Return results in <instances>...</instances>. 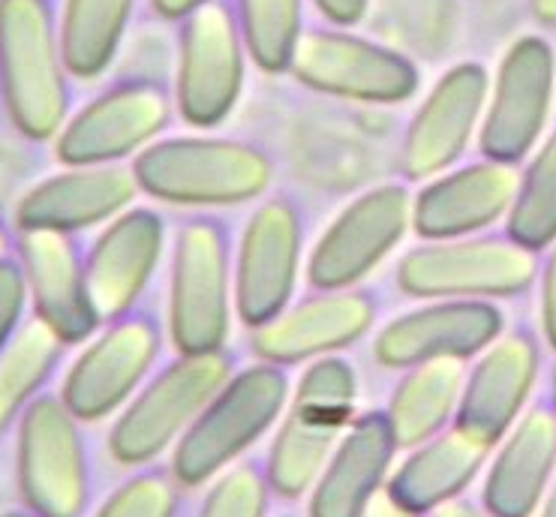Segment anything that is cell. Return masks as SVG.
<instances>
[{
  "mask_svg": "<svg viewBox=\"0 0 556 517\" xmlns=\"http://www.w3.org/2000/svg\"><path fill=\"white\" fill-rule=\"evenodd\" d=\"M70 66L49 0H0V100L30 142L58 139L70 117Z\"/></svg>",
  "mask_w": 556,
  "mask_h": 517,
  "instance_id": "1",
  "label": "cell"
},
{
  "mask_svg": "<svg viewBox=\"0 0 556 517\" xmlns=\"http://www.w3.org/2000/svg\"><path fill=\"white\" fill-rule=\"evenodd\" d=\"M358 374L346 358L328 355L307 364L280 415L265 472L274 496L298 500L319 479L323 466L355 418Z\"/></svg>",
  "mask_w": 556,
  "mask_h": 517,
  "instance_id": "2",
  "label": "cell"
},
{
  "mask_svg": "<svg viewBox=\"0 0 556 517\" xmlns=\"http://www.w3.org/2000/svg\"><path fill=\"white\" fill-rule=\"evenodd\" d=\"M139 190L168 205H244L268 193L274 166L256 144L220 136L156 139L132 160Z\"/></svg>",
  "mask_w": 556,
  "mask_h": 517,
  "instance_id": "3",
  "label": "cell"
},
{
  "mask_svg": "<svg viewBox=\"0 0 556 517\" xmlns=\"http://www.w3.org/2000/svg\"><path fill=\"white\" fill-rule=\"evenodd\" d=\"M289 403L286 367L256 362L235 370L232 379L211 398L190 430L172 452V472L184 488H199L217 479L226 466L271 430Z\"/></svg>",
  "mask_w": 556,
  "mask_h": 517,
  "instance_id": "4",
  "label": "cell"
},
{
  "mask_svg": "<svg viewBox=\"0 0 556 517\" xmlns=\"http://www.w3.org/2000/svg\"><path fill=\"white\" fill-rule=\"evenodd\" d=\"M235 374L226 350L178 355L144 382L109 430V454L124 466H148L190 430L199 413Z\"/></svg>",
  "mask_w": 556,
  "mask_h": 517,
  "instance_id": "5",
  "label": "cell"
},
{
  "mask_svg": "<svg viewBox=\"0 0 556 517\" xmlns=\"http://www.w3.org/2000/svg\"><path fill=\"white\" fill-rule=\"evenodd\" d=\"M235 304V262L226 226L190 217L178 226L168 280V337L178 355L226 350Z\"/></svg>",
  "mask_w": 556,
  "mask_h": 517,
  "instance_id": "6",
  "label": "cell"
},
{
  "mask_svg": "<svg viewBox=\"0 0 556 517\" xmlns=\"http://www.w3.org/2000/svg\"><path fill=\"white\" fill-rule=\"evenodd\" d=\"M397 286L413 298H515L539 277V253L508 235H466L413 247L397 262Z\"/></svg>",
  "mask_w": 556,
  "mask_h": 517,
  "instance_id": "7",
  "label": "cell"
},
{
  "mask_svg": "<svg viewBox=\"0 0 556 517\" xmlns=\"http://www.w3.org/2000/svg\"><path fill=\"white\" fill-rule=\"evenodd\" d=\"M78 418L61 394H39L18 418L15 476L25 508L39 517H81L91 500V457Z\"/></svg>",
  "mask_w": 556,
  "mask_h": 517,
  "instance_id": "8",
  "label": "cell"
},
{
  "mask_svg": "<svg viewBox=\"0 0 556 517\" xmlns=\"http://www.w3.org/2000/svg\"><path fill=\"white\" fill-rule=\"evenodd\" d=\"M247 58L229 0H211L181 18L175 109L190 127L211 129L232 115L244 88Z\"/></svg>",
  "mask_w": 556,
  "mask_h": 517,
  "instance_id": "9",
  "label": "cell"
},
{
  "mask_svg": "<svg viewBox=\"0 0 556 517\" xmlns=\"http://www.w3.org/2000/svg\"><path fill=\"white\" fill-rule=\"evenodd\" d=\"M289 76L311 91L352 103L394 105L418 91V70L406 54L346 27L304 30Z\"/></svg>",
  "mask_w": 556,
  "mask_h": 517,
  "instance_id": "10",
  "label": "cell"
},
{
  "mask_svg": "<svg viewBox=\"0 0 556 517\" xmlns=\"http://www.w3.org/2000/svg\"><path fill=\"white\" fill-rule=\"evenodd\" d=\"M556 93V54L535 34L518 37L500 58L481 117V154L518 166L532 154L551 117Z\"/></svg>",
  "mask_w": 556,
  "mask_h": 517,
  "instance_id": "11",
  "label": "cell"
},
{
  "mask_svg": "<svg viewBox=\"0 0 556 517\" xmlns=\"http://www.w3.org/2000/svg\"><path fill=\"white\" fill-rule=\"evenodd\" d=\"M168 121L172 97L163 85L148 78L117 81L66 117L54 154L64 166H112L156 142Z\"/></svg>",
  "mask_w": 556,
  "mask_h": 517,
  "instance_id": "12",
  "label": "cell"
},
{
  "mask_svg": "<svg viewBox=\"0 0 556 517\" xmlns=\"http://www.w3.org/2000/svg\"><path fill=\"white\" fill-rule=\"evenodd\" d=\"M163 350L160 325L144 313H127L105 323L103 331L78 352L66 370L61 398L81 418L100 421L124 409L130 398L148 382Z\"/></svg>",
  "mask_w": 556,
  "mask_h": 517,
  "instance_id": "13",
  "label": "cell"
},
{
  "mask_svg": "<svg viewBox=\"0 0 556 517\" xmlns=\"http://www.w3.org/2000/svg\"><path fill=\"white\" fill-rule=\"evenodd\" d=\"M413 226V196L403 184H379L337 214L307 258L313 289H352L374 272Z\"/></svg>",
  "mask_w": 556,
  "mask_h": 517,
  "instance_id": "14",
  "label": "cell"
},
{
  "mask_svg": "<svg viewBox=\"0 0 556 517\" xmlns=\"http://www.w3.org/2000/svg\"><path fill=\"white\" fill-rule=\"evenodd\" d=\"M304 250V226L298 207L274 196L262 202L247 229L235 256V311L253 331L292 301Z\"/></svg>",
  "mask_w": 556,
  "mask_h": 517,
  "instance_id": "15",
  "label": "cell"
},
{
  "mask_svg": "<svg viewBox=\"0 0 556 517\" xmlns=\"http://www.w3.org/2000/svg\"><path fill=\"white\" fill-rule=\"evenodd\" d=\"M376 313V298L364 289H316L253 328L250 350L260 362L280 367L328 358L358 343L374 328Z\"/></svg>",
  "mask_w": 556,
  "mask_h": 517,
  "instance_id": "16",
  "label": "cell"
},
{
  "mask_svg": "<svg viewBox=\"0 0 556 517\" xmlns=\"http://www.w3.org/2000/svg\"><path fill=\"white\" fill-rule=\"evenodd\" d=\"M491 91L488 70L464 61L445 70L406 127L401 168L406 181H427L454 166L481 129Z\"/></svg>",
  "mask_w": 556,
  "mask_h": 517,
  "instance_id": "17",
  "label": "cell"
},
{
  "mask_svg": "<svg viewBox=\"0 0 556 517\" xmlns=\"http://www.w3.org/2000/svg\"><path fill=\"white\" fill-rule=\"evenodd\" d=\"M505 331V316L493 301L437 298L425 307L391 319L374 340L376 362L391 370L440 358H476Z\"/></svg>",
  "mask_w": 556,
  "mask_h": 517,
  "instance_id": "18",
  "label": "cell"
},
{
  "mask_svg": "<svg viewBox=\"0 0 556 517\" xmlns=\"http://www.w3.org/2000/svg\"><path fill=\"white\" fill-rule=\"evenodd\" d=\"M15 253L34 316L49 325L66 346L91 340L103 323L93 311L85 256L78 253L73 235L18 229Z\"/></svg>",
  "mask_w": 556,
  "mask_h": 517,
  "instance_id": "19",
  "label": "cell"
},
{
  "mask_svg": "<svg viewBox=\"0 0 556 517\" xmlns=\"http://www.w3.org/2000/svg\"><path fill=\"white\" fill-rule=\"evenodd\" d=\"M166 250V223L151 207H127L105 223L85 256L88 292L100 323L136 311Z\"/></svg>",
  "mask_w": 556,
  "mask_h": 517,
  "instance_id": "20",
  "label": "cell"
},
{
  "mask_svg": "<svg viewBox=\"0 0 556 517\" xmlns=\"http://www.w3.org/2000/svg\"><path fill=\"white\" fill-rule=\"evenodd\" d=\"M542 370V350L530 331H503L466 370L454 425L496 449L518 421Z\"/></svg>",
  "mask_w": 556,
  "mask_h": 517,
  "instance_id": "21",
  "label": "cell"
},
{
  "mask_svg": "<svg viewBox=\"0 0 556 517\" xmlns=\"http://www.w3.org/2000/svg\"><path fill=\"white\" fill-rule=\"evenodd\" d=\"M518 168L479 160L430 178L413 199V229L425 241L466 238L508 217L518 193Z\"/></svg>",
  "mask_w": 556,
  "mask_h": 517,
  "instance_id": "22",
  "label": "cell"
},
{
  "mask_svg": "<svg viewBox=\"0 0 556 517\" xmlns=\"http://www.w3.org/2000/svg\"><path fill=\"white\" fill-rule=\"evenodd\" d=\"M142 193L132 168L66 166L34 184L15 205V229H52L76 235L115 220Z\"/></svg>",
  "mask_w": 556,
  "mask_h": 517,
  "instance_id": "23",
  "label": "cell"
},
{
  "mask_svg": "<svg viewBox=\"0 0 556 517\" xmlns=\"http://www.w3.org/2000/svg\"><path fill=\"white\" fill-rule=\"evenodd\" d=\"M397 440L386 409L355 415L311 488V517H364L389 484Z\"/></svg>",
  "mask_w": 556,
  "mask_h": 517,
  "instance_id": "24",
  "label": "cell"
},
{
  "mask_svg": "<svg viewBox=\"0 0 556 517\" xmlns=\"http://www.w3.org/2000/svg\"><path fill=\"white\" fill-rule=\"evenodd\" d=\"M556 472V413L551 401L523 409L496 442L481 503L500 517H532Z\"/></svg>",
  "mask_w": 556,
  "mask_h": 517,
  "instance_id": "25",
  "label": "cell"
},
{
  "mask_svg": "<svg viewBox=\"0 0 556 517\" xmlns=\"http://www.w3.org/2000/svg\"><path fill=\"white\" fill-rule=\"evenodd\" d=\"M491 452L488 442L476 440L464 427H445L442 433L409 449L403 464L389 476L386 493L413 512L430 515L440 505L464 496Z\"/></svg>",
  "mask_w": 556,
  "mask_h": 517,
  "instance_id": "26",
  "label": "cell"
},
{
  "mask_svg": "<svg viewBox=\"0 0 556 517\" xmlns=\"http://www.w3.org/2000/svg\"><path fill=\"white\" fill-rule=\"evenodd\" d=\"M466 370L457 358H440L406 367L389 401V425L397 449H415L454 425Z\"/></svg>",
  "mask_w": 556,
  "mask_h": 517,
  "instance_id": "27",
  "label": "cell"
},
{
  "mask_svg": "<svg viewBox=\"0 0 556 517\" xmlns=\"http://www.w3.org/2000/svg\"><path fill=\"white\" fill-rule=\"evenodd\" d=\"M64 350V340L37 316L22 323L13 340L0 350V433L18 425L22 413L42 394Z\"/></svg>",
  "mask_w": 556,
  "mask_h": 517,
  "instance_id": "28",
  "label": "cell"
},
{
  "mask_svg": "<svg viewBox=\"0 0 556 517\" xmlns=\"http://www.w3.org/2000/svg\"><path fill=\"white\" fill-rule=\"evenodd\" d=\"M136 0H64L58 18L64 58L76 78L103 76L117 58Z\"/></svg>",
  "mask_w": 556,
  "mask_h": 517,
  "instance_id": "29",
  "label": "cell"
},
{
  "mask_svg": "<svg viewBox=\"0 0 556 517\" xmlns=\"http://www.w3.org/2000/svg\"><path fill=\"white\" fill-rule=\"evenodd\" d=\"M304 0H235L250 61L268 76L289 73L304 37Z\"/></svg>",
  "mask_w": 556,
  "mask_h": 517,
  "instance_id": "30",
  "label": "cell"
},
{
  "mask_svg": "<svg viewBox=\"0 0 556 517\" xmlns=\"http://www.w3.org/2000/svg\"><path fill=\"white\" fill-rule=\"evenodd\" d=\"M505 235L535 253L556 241V129L539 144L520 175L518 193L505 217Z\"/></svg>",
  "mask_w": 556,
  "mask_h": 517,
  "instance_id": "31",
  "label": "cell"
},
{
  "mask_svg": "<svg viewBox=\"0 0 556 517\" xmlns=\"http://www.w3.org/2000/svg\"><path fill=\"white\" fill-rule=\"evenodd\" d=\"M181 491L172 466H139L105 496L93 517H178Z\"/></svg>",
  "mask_w": 556,
  "mask_h": 517,
  "instance_id": "32",
  "label": "cell"
},
{
  "mask_svg": "<svg viewBox=\"0 0 556 517\" xmlns=\"http://www.w3.org/2000/svg\"><path fill=\"white\" fill-rule=\"evenodd\" d=\"M271 496L265 464L238 461L226 466L217 479H211L195 517H268Z\"/></svg>",
  "mask_w": 556,
  "mask_h": 517,
  "instance_id": "33",
  "label": "cell"
},
{
  "mask_svg": "<svg viewBox=\"0 0 556 517\" xmlns=\"http://www.w3.org/2000/svg\"><path fill=\"white\" fill-rule=\"evenodd\" d=\"M27 286L18 258H0V350L13 340L25 323Z\"/></svg>",
  "mask_w": 556,
  "mask_h": 517,
  "instance_id": "34",
  "label": "cell"
},
{
  "mask_svg": "<svg viewBox=\"0 0 556 517\" xmlns=\"http://www.w3.org/2000/svg\"><path fill=\"white\" fill-rule=\"evenodd\" d=\"M547 250L551 253L542 268V335L547 346L556 352V241Z\"/></svg>",
  "mask_w": 556,
  "mask_h": 517,
  "instance_id": "35",
  "label": "cell"
},
{
  "mask_svg": "<svg viewBox=\"0 0 556 517\" xmlns=\"http://www.w3.org/2000/svg\"><path fill=\"white\" fill-rule=\"evenodd\" d=\"M313 7L334 27H352L367 15L370 0H313Z\"/></svg>",
  "mask_w": 556,
  "mask_h": 517,
  "instance_id": "36",
  "label": "cell"
},
{
  "mask_svg": "<svg viewBox=\"0 0 556 517\" xmlns=\"http://www.w3.org/2000/svg\"><path fill=\"white\" fill-rule=\"evenodd\" d=\"M430 517H500L493 515L491 508L484 503H472V500H466V496H457L452 503L440 505L437 512H430Z\"/></svg>",
  "mask_w": 556,
  "mask_h": 517,
  "instance_id": "37",
  "label": "cell"
},
{
  "mask_svg": "<svg viewBox=\"0 0 556 517\" xmlns=\"http://www.w3.org/2000/svg\"><path fill=\"white\" fill-rule=\"evenodd\" d=\"M205 3H211V0H151V10L166 22H181Z\"/></svg>",
  "mask_w": 556,
  "mask_h": 517,
  "instance_id": "38",
  "label": "cell"
},
{
  "mask_svg": "<svg viewBox=\"0 0 556 517\" xmlns=\"http://www.w3.org/2000/svg\"><path fill=\"white\" fill-rule=\"evenodd\" d=\"M364 517H430V515L413 512V508H406V505H401L397 500H391L389 493L382 491L379 496H376L374 503L367 505Z\"/></svg>",
  "mask_w": 556,
  "mask_h": 517,
  "instance_id": "39",
  "label": "cell"
},
{
  "mask_svg": "<svg viewBox=\"0 0 556 517\" xmlns=\"http://www.w3.org/2000/svg\"><path fill=\"white\" fill-rule=\"evenodd\" d=\"M530 13L542 27H556V0H530Z\"/></svg>",
  "mask_w": 556,
  "mask_h": 517,
  "instance_id": "40",
  "label": "cell"
},
{
  "mask_svg": "<svg viewBox=\"0 0 556 517\" xmlns=\"http://www.w3.org/2000/svg\"><path fill=\"white\" fill-rule=\"evenodd\" d=\"M539 517H556V472L554 481H551L547 491H544L542 503H539Z\"/></svg>",
  "mask_w": 556,
  "mask_h": 517,
  "instance_id": "41",
  "label": "cell"
},
{
  "mask_svg": "<svg viewBox=\"0 0 556 517\" xmlns=\"http://www.w3.org/2000/svg\"><path fill=\"white\" fill-rule=\"evenodd\" d=\"M10 247H13V238H10V232H7V226L0 223V258L10 256Z\"/></svg>",
  "mask_w": 556,
  "mask_h": 517,
  "instance_id": "42",
  "label": "cell"
},
{
  "mask_svg": "<svg viewBox=\"0 0 556 517\" xmlns=\"http://www.w3.org/2000/svg\"><path fill=\"white\" fill-rule=\"evenodd\" d=\"M0 517H39L37 512H30V508H13V512H3Z\"/></svg>",
  "mask_w": 556,
  "mask_h": 517,
  "instance_id": "43",
  "label": "cell"
},
{
  "mask_svg": "<svg viewBox=\"0 0 556 517\" xmlns=\"http://www.w3.org/2000/svg\"><path fill=\"white\" fill-rule=\"evenodd\" d=\"M551 406H554L556 413V362L554 367H551Z\"/></svg>",
  "mask_w": 556,
  "mask_h": 517,
  "instance_id": "44",
  "label": "cell"
},
{
  "mask_svg": "<svg viewBox=\"0 0 556 517\" xmlns=\"http://www.w3.org/2000/svg\"><path fill=\"white\" fill-rule=\"evenodd\" d=\"M280 517H295V515H280Z\"/></svg>",
  "mask_w": 556,
  "mask_h": 517,
  "instance_id": "45",
  "label": "cell"
}]
</instances>
